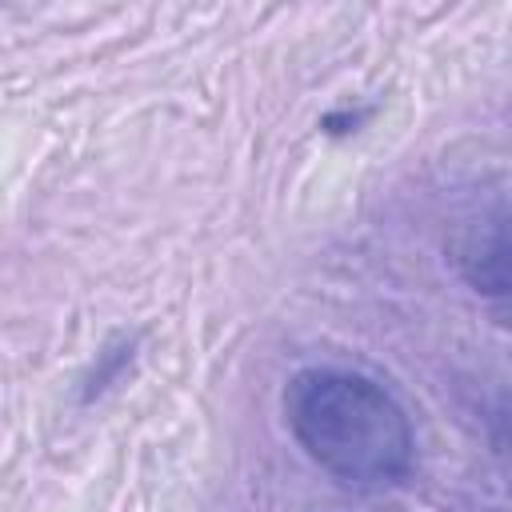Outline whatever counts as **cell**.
Wrapping results in <instances>:
<instances>
[{
  "instance_id": "6da1fadb",
  "label": "cell",
  "mask_w": 512,
  "mask_h": 512,
  "mask_svg": "<svg viewBox=\"0 0 512 512\" xmlns=\"http://www.w3.org/2000/svg\"><path fill=\"white\" fill-rule=\"evenodd\" d=\"M284 420L296 444L332 480L380 492L408 480L416 436L400 400L344 368H304L284 388Z\"/></svg>"
},
{
  "instance_id": "7a4b0ae2",
  "label": "cell",
  "mask_w": 512,
  "mask_h": 512,
  "mask_svg": "<svg viewBox=\"0 0 512 512\" xmlns=\"http://www.w3.org/2000/svg\"><path fill=\"white\" fill-rule=\"evenodd\" d=\"M456 264H460L464 280L476 292L504 296V288H508V228H504V208H496L488 220L472 224L460 236Z\"/></svg>"
}]
</instances>
